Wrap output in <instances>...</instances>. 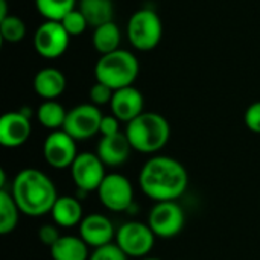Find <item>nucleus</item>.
<instances>
[{"label": "nucleus", "mask_w": 260, "mask_h": 260, "mask_svg": "<svg viewBox=\"0 0 260 260\" xmlns=\"http://www.w3.org/2000/svg\"><path fill=\"white\" fill-rule=\"evenodd\" d=\"M52 260H88L90 247L81 239V236L62 235L55 245L49 248Z\"/></svg>", "instance_id": "6ab92c4d"}, {"label": "nucleus", "mask_w": 260, "mask_h": 260, "mask_svg": "<svg viewBox=\"0 0 260 260\" xmlns=\"http://www.w3.org/2000/svg\"><path fill=\"white\" fill-rule=\"evenodd\" d=\"M105 165L96 152H81L70 166V175L76 189L82 193L98 192L107 177Z\"/></svg>", "instance_id": "1a4fd4ad"}, {"label": "nucleus", "mask_w": 260, "mask_h": 260, "mask_svg": "<svg viewBox=\"0 0 260 260\" xmlns=\"http://www.w3.org/2000/svg\"><path fill=\"white\" fill-rule=\"evenodd\" d=\"M11 195L20 212L30 218L49 215L59 197L49 175L34 168H26L17 172L12 180Z\"/></svg>", "instance_id": "f03ea898"}, {"label": "nucleus", "mask_w": 260, "mask_h": 260, "mask_svg": "<svg viewBox=\"0 0 260 260\" xmlns=\"http://www.w3.org/2000/svg\"><path fill=\"white\" fill-rule=\"evenodd\" d=\"M61 24L64 26V29L70 37H78L84 34V30L88 26V21L79 9H73L61 20Z\"/></svg>", "instance_id": "a878e982"}, {"label": "nucleus", "mask_w": 260, "mask_h": 260, "mask_svg": "<svg viewBox=\"0 0 260 260\" xmlns=\"http://www.w3.org/2000/svg\"><path fill=\"white\" fill-rule=\"evenodd\" d=\"M116 232L111 219L102 213L85 215L78 227V236H81V239L93 250L114 242Z\"/></svg>", "instance_id": "ddd939ff"}, {"label": "nucleus", "mask_w": 260, "mask_h": 260, "mask_svg": "<svg viewBox=\"0 0 260 260\" xmlns=\"http://www.w3.org/2000/svg\"><path fill=\"white\" fill-rule=\"evenodd\" d=\"M20 213L21 212L17 203L14 201L11 192H8L6 189H2L0 190V233L3 236L12 233L17 229Z\"/></svg>", "instance_id": "5701e85b"}, {"label": "nucleus", "mask_w": 260, "mask_h": 260, "mask_svg": "<svg viewBox=\"0 0 260 260\" xmlns=\"http://www.w3.org/2000/svg\"><path fill=\"white\" fill-rule=\"evenodd\" d=\"M131 151L134 149L125 133L101 137L96 146V154L107 168H119L125 165L131 155Z\"/></svg>", "instance_id": "dca6fc26"}, {"label": "nucleus", "mask_w": 260, "mask_h": 260, "mask_svg": "<svg viewBox=\"0 0 260 260\" xmlns=\"http://www.w3.org/2000/svg\"><path fill=\"white\" fill-rule=\"evenodd\" d=\"M78 154L76 140L64 129L50 131L43 142V157L53 169H70Z\"/></svg>", "instance_id": "9b49d317"}, {"label": "nucleus", "mask_w": 260, "mask_h": 260, "mask_svg": "<svg viewBox=\"0 0 260 260\" xmlns=\"http://www.w3.org/2000/svg\"><path fill=\"white\" fill-rule=\"evenodd\" d=\"M125 134L134 151L155 155L171 139V125L165 116L154 111H143L139 117L126 123Z\"/></svg>", "instance_id": "7ed1b4c3"}, {"label": "nucleus", "mask_w": 260, "mask_h": 260, "mask_svg": "<svg viewBox=\"0 0 260 260\" xmlns=\"http://www.w3.org/2000/svg\"><path fill=\"white\" fill-rule=\"evenodd\" d=\"M76 6V0H35V8L41 17L50 21H61Z\"/></svg>", "instance_id": "b1692460"}, {"label": "nucleus", "mask_w": 260, "mask_h": 260, "mask_svg": "<svg viewBox=\"0 0 260 260\" xmlns=\"http://www.w3.org/2000/svg\"><path fill=\"white\" fill-rule=\"evenodd\" d=\"M32 133L30 117L18 111L5 113L0 119V145L3 148L15 149L23 146Z\"/></svg>", "instance_id": "4468645a"}, {"label": "nucleus", "mask_w": 260, "mask_h": 260, "mask_svg": "<svg viewBox=\"0 0 260 260\" xmlns=\"http://www.w3.org/2000/svg\"><path fill=\"white\" fill-rule=\"evenodd\" d=\"M126 35L134 49L142 52L154 50L163 37V23L160 15L149 8L136 11L128 20Z\"/></svg>", "instance_id": "39448f33"}, {"label": "nucleus", "mask_w": 260, "mask_h": 260, "mask_svg": "<svg viewBox=\"0 0 260 260\" xmlns=\"http://www.w3.org/2000/svg\"><path fill=\"white\" fill-rule=\"evenodd\" d=\"M244 122L251 133L260 134V101L253 102L247 108V111L244 114Z\"/></svg>", "instance_id": "c756f323"}, {"label": "nucleus", "mask_w": 260, "mask_h": 260, "mask_svg": "<svg viewBox=\"0 0 260 260\" xmlns=\"http://www.w3.org/2000/svg\"><path fill=\"white\" fill-rule=\"evenodd\" d=\"M79 11L88 21V26L98 27L113 21L114 5L113 0H79Z\"/></svg>", "instance_id": "412c9836"}, {"label": "nucleus", "mask_w": 260, "mask_h": 260, "mask_svg": "<svg viewBox=\"0 0 260 260\" xmlns=\"http://www.w3.org/2000/svg\"><path fill=\"white\" fill-rule=\"evenodd\" d=\"M50 216L59 229H73L79 227L84 219V209L79 198L73 195H61L55 201Z\"/></svg>", "instance_id": "f3484780"}, {"label": "nucleus", "mask_w": 260, "mask_h": 260, "mask_svg": "<svg viewBox=\"0 0 260 260\" xmlns=\"http://www.w3.org/2000/svg\"><path fill=\"white\" fill-rule=\"evenodd\" d=\"M113 94H114L113 88H110L108 85L96 81V84L90 88V104H93L96 107L107 105V104L111 102Z\"/></svg>", "instance_id": "cd10ccee"}, {"label": "nucleus", "mask_w": 260, "mask_h": 260, "mask_svg": "<svg viewBox=\"0 0 260 260\" xmlns=\"http://www.w3.org/2000/svg\"><path fill=\"white\" fill-rule=\"evenodd\" d=\"M129 257L116 245V242H111L108 245L94 248L90 254L88 260H128Z\"/></svg>", "instance_id": "bb28decb"}, {"label": "nucleus", "mask_w": 260, "mask_h": 260, "mask_svg": "<svg viewBox=\"0 0 260 260\" xmlns=\"http://www.w3.org/2000/svg\"><path fill=\"white\" fill-rule=\"evenodd\" d=\"M101 204L110 212H126L134 203V187L131 181L117 172L107 174L102 184L98 189Z\"/></svg>", "instance_id": "6e6552de"}, {"label": "nucleus", "mask_w": 260, "mask_h": 260, "mask_svg": "<svg viewBox=\"0 0 260 260\" xmlns=\"http://www.w3.org/2000/svg\"><path fill=\"white\" fill-rule=\"evenodd\" d=\"M139 260H161V259H157V257H143V259H139Z\"/></svg>", "instance_id": "473e14b6"}, {"label": "nucleus", "mask_w": 260, "mask_h": 260, "mask_svg": "<svg viewBox=\"0 0 260 260\" xmlns=\"http://www.w3.org/2000/svg\"><path fill=\"white\" fill-rule=\"evenodd\" d=\"M157 236L148 225V222L126 221L116 232V245L128 256L134 259L148 257L155 245Z\"/></svg>", "instance_id": "423d86ee"}, {"label": "nucleus", "mask_w": 260, "mask_h": 260, "mask_svg": "<svg viewBox=\"0 0 260 260\" xmlns=\"http://www.w3.org/2000/svg\"><path fill=\"white\" fill-rule=\"evenodd\" d=\"M120 40H122V34H120L119 26L114 21H110V23L94 27L93 37H91L93 47L96 52L101 53V56L119 50Z\"/></svg>", "instance_id": "aec40b11"}, {"label": "nucleus", "mask_w": 260, "mask_h": 260, "mask_svg": "<svg viewBox=\"0 0 260 260\" xmlns=\"http://www.w3.org/2000/svg\"><path fill=\"white\" fill-rule=\"evenodd\" d=\"M9 14H8V5H6V0H0V20L6 18Z\"/></svg>", "instance_id": "2f4dec72"}, {"label": "nucleus", "mask_w": 260, "mask_h": 260, "mask_svg": "<svg viewBox=\"0 0 260 260\" xmlns=\"http://www.w3.org/2000/svg\"><path fill=\"white\" fill-rule=\"evenodd\" d=\"M62 235L59 233V227L52 222V224H44L40 227L38 230V239L43 245H46L47 248H50L52 245L56 244V241L61 238Z\"/></svg>", "instance_id": "c85d7f7f"}, {"label": "nucleus", "mask_w": 260, "mask_h": 260, "mask_svg": "<svg viewBox=\"0 0 260 260\" xmlns=\"http://www.w3.org/2000/svg\"><path fill=\"white\" fill-rule=\"evenodd\" d=\"M64 73L55 67H44L34 76V90L44 101H56L66 90Z\"/></svg>", "instance_id": "a211bd4d"}, {"label": "nucleus", "mask_w": 260, "mask_h": 260, "mask_svg": "<svg viewBox=\"0 0 260 260\" xmlns=\"http://www.w3.org/2000/svg\"><path fill=\"white\" fill-rule=\"evenodd\" d=\"M143 94L134 85L116 90L110 102L111 114H114L123 123H129L131 120L139 117L143 113Z\"/></svg>", "instance_id": "2eb2a0df"}, {"label": "nucleus", "mask_w": 260, "mask_h": 260, "mask_svg": "<svg viewBox=\"0 0 260 260\" xmlns=\"http://www.w3.org/2000/svg\"><path fill=\"white\" fill-rule=\"evenodd\" d=\"M104 114L101 113L99 107L93 104H79L67 111L64 131L70 134L76 142L88 140L99 134L101 120Z\"/></svg>", "instance_id": "9d476101"}, {"label": "nucleus", "mask_w": 260, "mask_h": 260, "mask_svg": "<svg viewBox=\"0 0 260 260\" xmlns=\"http://www.w3.org/2000/svg\"><path fill=\"white\" fill-rule=\"evenodd\" d=\"M0 35L6 43H18L26 35V24L17 15H8L0 20Z\"/></svg>", "instance_id": "393cba45"}, {"label": "nucleus", "mask_w": 260, "mask_h": 260, "mask_svg": "<svg viewBox=\"0 0 260 260\" xmlns=\"http://www.w3.org/2000/svg\"><path fill=\"white\" fill-rule=\"evenodd\" d=\"M139 72L140 66L136 55L123 49L102 55L94 66L96 81L108 85L114 91L133 85Z\"/></svg>", "instance_id": "20e7f679"}, {"label": "nucleus", "mask_w": 260, "mask_h": 260, "mask_svg": "<svg viewBox=\"0 0 260 260\" xmlns=\"http://www.w3.org/2000/svg\"><path fill=\"white\" fill-rule=\"evenodd\" d=\"M119 133H122V131H120V120H119L114 114L104 116L102 120H101V128H99L101 137L116 136V134H119Z\"/></svg>", "instance_id": "7c9ffc66"}, {"label": "nucleus", "mask_w": 260, "mask_h": 260, "mask_svg": "<svg viewBox=\"0 0 260 260\" xmlns=\"http://www.w3.org/2000/svg\"><path fill=\"white\" fill-rule=\"evenodd\" d=\"M189 186V174L181 161L168 155H152L139 172V187L154 203L177 201Z\"/></svg>", "instance_id": "f257e3e1"}, {"label": "nucleus", "mask_w": 260, "mask_h": 260, "mask_svg": "<svg viewBox=\"0 0 260 260\" xmlns=\"http://www.w3.org/2000/svg\"><path fill=\"white\" fill-rule=\"evenodd\" d=\"M70 43V35L61 24V21L46 20L38 26L34 34L35 52L47 59L59 58L66 53Z\"/></svg>", "instance_id": "f8f14e48"}, {"label": "nucleus", "mask_w": 260, "mask_h": 260, "mask_svg": "<svg viewBox=\"0 0 260 260\" xmlns=\"http://www.w3.org/2000/svg\"><path fill=\"white\" fill-rule=\"evenodd\" d=\"M66 117L67 111L58 101H44L37 110V119L40 125L49 131L62 129Z\"/></svg>", "instance_id": "4be33fe9"}, {"label": "nucleus", "mask_w": 260, "mask_h": 260, "mask_svg": "<svg viewBox=\"0 0 260 260\" xmlns=\"http://www.w3.org/2000/svg\"><path fill=\"white\" fill-rule=\"evenodd\" d=\"M186 224L183 207L177 201L155 203L148 215V225L157 239H172L178 236Z\"/></svg>", "instance_id": "0eeeda50"}]
</instances>
